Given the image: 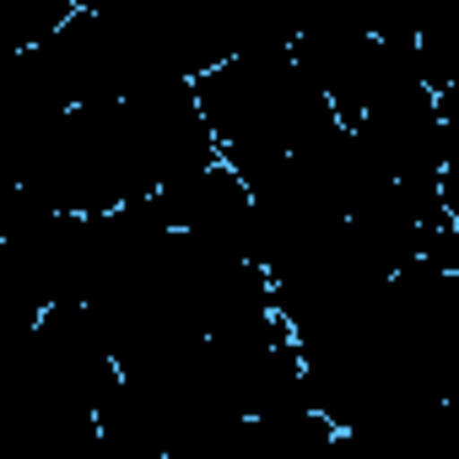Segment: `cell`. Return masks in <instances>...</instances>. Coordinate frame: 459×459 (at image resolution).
I'll return each mask as SVG.
<instances>
[{
    "instance_id": "6da1fadb",
    "label": "cell",
    "mask_w": 459,
    "mask_h": 459,
    "mask_svg": "<svg viewBox=\"0 0 459 459\" xmlns=\"http://www.w3.org/2000/svg\"><path fill=\"white\" fill-rule=\"evenodd\" d=\"M82 6L76 0H0V44L6 55H22V49H39L49 44Z\"/></svg>"
},
{
    "instance_id": "7a4b0ae2",
    "label": "cell",
    "mask_w": 459,
    "mask_h": 459,
    "mask_svg": "<svg viewBox=\"0 0 459 459\" xmlns=\"http://www.w3.org/2000/svg\"><path fill=\"white\" fill-rule=\"evenodd\" d=\"M443 211L459 221V119L443 130Z\"/></svg>"
}]
</instances>
